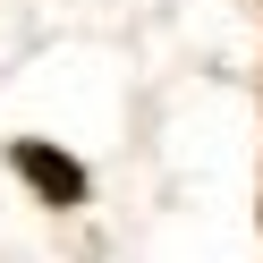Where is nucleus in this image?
Listing matches in <instances>:
<instances>
[{
    "label": "nucleus",
    "mask_w": 263,
    "mask_h": 263,
    "mask_svg": "<svg viewBox=\"0 0 263 263\" xmlns=\"http://www.w3.org/2000/svg\"><path fill=\"white\" fill-rule=\"evenodd\" d=\"M9 161H17V178H26L34 195H51V204H85V170H77L68 153H51V144H17Z\"/></svg>",
    "instance_id": "obj_1"
}]
</instances>
